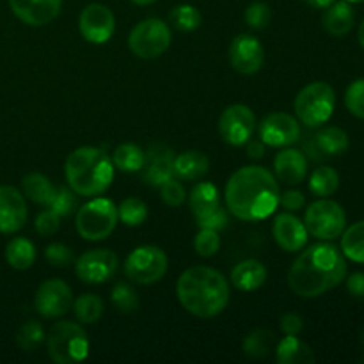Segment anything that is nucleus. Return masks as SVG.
I'll return each mask as SVG.
<instances>
[{
  "label": "nucleus",
  "mask_w": 364,
  "mask_h": 364,
  "mask_svg": "<svg viewBox=\"0 0 364 364\" xmlns=\"http://www.w3.org/2000/svg\"><path fill=\"white\" fill-rule=\"evenodd\" d=\"M279 183L270 171L245 166L235 171L226 185V208L237 219L255 223L272 215L279 206Z\"/></svg>",
  "instance_id": "1"
},
{
  "label": "nucleus",
  "mask_w": 364,
  "mask_h": 364,
  "mask_svg": "<svg viewBox=\"0 0 364 364\" xmlns=\"http://www.w3.org/2000/svg\"><path fill=\"white\" fill-rule=\"evenodd\" d=\"M347 276V262L336 245L315 244L299 255L288 272V284L299 297L313 299L336 288Z\"/></svg>",
  "instance_id": "2"
},
{
  "label": "nucleus",
  "mask_w": 364,
  "mask_h": 364,
  "mask_svg": "<svg viewBox=\"0 0 364 364\" xmlns=\"http://www.w3.org/2000/svg\"><path fill=\"white\" fill-rule=\"evenodd\" d=\"M176 297L191 315L213 318L220 315L230 302V284L226 277L212 267H191L178 277Z\"/></svg>",
  "instance_id": "3"
},
{
  "label": "nucleus",
  "mask_w": 364,
  "mask_h": 364,
  "mask_svg": "<svg viewBox=\"0 0 364 364\" xmlns=\"http://www.w3.org/2000/svg\"><path fill=\"white\" fill-rule=\"evenodd\" d=\"M68 185L84 198H96L107 192L114 180V164L105 151L92 146H82L71 151L64 166Z\"/></svg>",
  "instance_id": "4"
},
{
  "label": "nucleus",
  "mask_w": 364,
  "mask_h": 364,
  "mask_svg": "<svg viewBox=\"0 0 364 364\" xmlns=\"http://www.w3.org/2000/svg\"><path fill=\"white\" fill-rule=\"evenodd\" d=\"M50 359L57 364L82 363L89 354V340L80 323L63 322L53 323L45 338Z\"/></svg>",
  "instance_id": "5"
},
{
  "label": "nucleus",
  "mask_w": 364,
  "mask_h": 364,
  "mask_svg": "<svg viewBox=\"0 0 364 364\" xmlns=\"http://www.w3.org/2000/svg\"><path fill=\"white\" fill-rule=\"evenodd\" d=\"M294 105L297 119L301 123L309 128H318L333 116L336 95H334V89L326 82H313L299 91Z\"/></svg>",
  "instance_id": "6"
},
{
  "label": "nucleus",
  "mask_w": 364,
  "mask_h": 364,
  "mask_svg": "<svg viewBox=\"0 0 364 364\" xmlns=\"http://www.w3.org/2000/svg\"><path fill=\"white\" fill-rule=\"evenodd\" d=\"M117 206L107 198H95L77 212L78 235L89 242L105 240L117 224Z\"/></svg>",
  "instance_id": "7"
},
{
  "label": "nucleus",
  "mask_w": 364,
  "mask_h": 364,
  "mask_svg": "<svg viewBox=\"0 0 364 364\" xmlns=\"http://www.w3.org/2000/svg\"><path fill=\"white\" fill-rule=\"evenodd\" d=\"M169 269L167 255L156 245H141L128 255L124 262V276L137 284H155Z\"/></svg>",
  "instance_id": "8"
},
{
  "label": "nucleus",
  "mask_w": 364,
  "mask_h": 364,
  "mask_svg": "<svg viewBox=\"0 0 364 364\" xmlns=\"http://www.w3.org/2000/svg\"><path fill=\"white\" fill-rule=\"evenodd\" d=\"M304 226L308 233L318 240H334L345 231L347 215L340 203L322 198L306 210Z\"/></svg>",
  "instance_id": "9"
},
{
  "label": "nucleus",
  "mask_w": 364,
  "mask_h": 364,
  "mask_svg": "<svg viewBox=\"0 0 364 364\" xmlns=\"http://www.w3.org/2000/svg\"><path fill=\"white\" fill-rule=\"evenodd\" d=\"M171 45V28L160 18H148L132 28L128 46L141 59H156L164 55Z\"/></svg>",
  "instance_id": "10"
},
{
  "label": "nucleus",
  "mask_w": 364,
  "mask_h": 364,
  "mask_svg": "<svg viewBox=\"0 0 364 364\" xmlns=\"http://www.w3.org/2000/svg\"><path fill=\"white\" fill-rule=\"evenodd\" d=\"M256 128V116L244 103L230 105L219 119V134L230 146H244L252 137Z\"/></svg>",
  "instance_id": "11"
},
{
  "label": "nucleus",
  "mask_w": 364,
  "mask_h": 364,
  "mask_svg": "<svg viewBox=\"0 0 364 364\" xmlns=\"http://www.w3.org/2000/svg\"><path fill=\"white\" fill-rule=\"evenodd\" d=\"M119 258L109 249H91L75 263V274L87 284H102L116 274Z\"/></svg>",
  "instance_id": "12"
},
{
  "label": "nucleus",
  "mask_w": 364,
  "mask_h": 364,
  "mask_svg": "<svg viewBox=\"0 0 364 364\" xmlns=\"http://www.w3.org/2000/svg\"><path fill=\"white\" fill-rule=\"evenodd\" d=\"M71 306H73L71 288L63 279H46L36 291L34 308L45 318L64 316Z\"/></svg>",
  "instance_id": "13"
},
{
  "label": "nucleus",
  "mask_w": 364,
  "mask_h": 364,
  "mask_svg": "<svg viewBox=\"0 0 364 364\" xmlns=\"http://www.w3.org/2000/svg\"><path fill=\"white\" fill-rule=\"evenodd\" d=\"M78 31L85 41L92 45H103L112 38L116 31L114 13L103 4H89L78 18Z\"/></svg>",
  "instance_id": "14"
},
{
  "label": "nucleus",
  "mask_w": 364,
  "mask_h": 364,
  "mask_svg": "<svg viewBox=\"0 0 364 364\" xmlns=\"http://www.w3.org/2000/svg\"><path fill=\"white\" fill-rule=\"evenodd\" d=\"M259 137L267 146L287 148L295 144L301 137V124L297 117L287 112H274L263 117L259 123Z\"/></svg>",
  "instance_id": "15"
},
{
  "label": "nucleus",
  "mask_w": 364,
  "mask_h": 364,
  "mask_svg": "<svg viewBox=\"0 0 364 364\" xmlns=\"http://www.w3.org/2000/svg\"><path fill=\"white\" fill-rule=\"evenodd\" d=\"M230 63L240 75L258 73L265 63L263 45L249 34L237 36L230 46Z\"/></svg>",
  "instance_id": "16"
},
{
  "label": "nucleus",
  "mask_w": 364,
  "mask_h": 364,
  "mask_svg": "<svg viewBox=\"0 0 364 364\" xmlns=\"http://www.w3.org/2000/svg\"><path fill=\"white\" fill-rule=\"evenodd\" d=\"M27 223V203L16 187L0 185V233L20 231Z\"/></svg>",
  "instance_id": "17"
},
{
  "label": "nucleus",
  "mask_w": 364,
  "mask_h": 364,
  "mask_svg": "<svg viewBox=\"0 0 364 364\" xmlns=\"http://www.w3.org/2000/svg\"><path fill=\"white\" fill-rule=\"evenodd\" d=\"M142 166V180L153 187H160L174 176V151L164 144L149 146Z\"/></svg>",
  "instance_id": "18"
},
{
  "label": "nucleus",
  "mask_w": 364,
  "mask_h": 364,
  "mask_svg": "<svg viewBox=\"0 0 364 364\" xmlns=\"http://www.w3.org/2000/svg\"><path fill=\"white\" fill-rule=\"evenodd\" d=\"M272 235L276 244L287 252L302 251L306 247V244H308L309 237L304 223L290 212L279 213L276 217L272 226Z\"/></svg>",
  "instance_id": "19"
},
{
  "label": "nucleus",
  "mask_w": 364,
  "mask_h": 364,
  "mask_svg": "<svg viewBox=\"0 0 364 364\" xmlns=\"http://www.w3.org/2000/svg\"><path fill=\"white\" fill-rule=\"evenodd\" d=\"M9 7L23 23L43 27L59 16L63 0H9Z\"/></svg>",
  "instance_id": "20"
},
{
  "label": "nucleus",
  "mask_w": 364,
  "mask_h": 364,
  "mask_svg": "<svg viewBox=\"0 0 364 364\" xmlns=\"http://www.w3.org/2000/svg\"><path fill=\"white\" fill-rule=\"evenodd\" d=\"M274 173L277 180L287 185L302 183L308 176V159L299 149H283L274 159Z\"/></svg>",
  "instance_id": "21"
},
{
  "label": "nucleus",
  "mask_w": 364,
  "mask_h": 364,
  "mask_svg": "<svg viewBox=\"0 0 364 364\" xmlns=\"http://www.w3.org/2000/svg\"><path fill=\"white\" fill-rule=\"evenodd\" d=\"M311 141L308 142L309 148L316 149L315 159H322V156H334L341 155L348 149V135L347 132L341 130L338 127H327L323 130L316 132L311 135Z\"/></svg>",
  "instance_id": "22"
},
{
  "label": "nucleus",
  "mask_w": 364,
  "mask_h": 364,
  "mask_svg": "<svg viewBox=\"0 0 364 364\" xmlns=\"http://www.w3.org/2000/svg\"><path fill=\"white\" fill-rule=\"evenodd\" d=\"M323 28L334 38H343L345 34L354 27V9L347 0H334L331 6L326 7V13L322 16Z\"/></svg>",
  "instance_id": "23"
},
{
  "label": "nucleus",
  "mask_w": 364,
  "mask_h": 364,
  "mask_svg": "<svg viewBox=\"0 0 364 364\" xmlns=\"http://www.w3.org/2000/svg\"><path fill=\"white\" fill-rule=\"evenodd\" d=\"M267 281V269L258 259H244L231 270V283L240 291H255Z\"/></svg>",
  "instance_id": "24"
},
{
  "label": "nucleus",
  "mask_w": 364,
  "mask_h": 364,
  "mask_svg": "<svg viewBox=\"0 0 364 364\" xmlns=\"http://www.w3.org/2000/svg\"><path fill=\"white\" fill-rule=\"evenodd\" d=\"M210 171V160L205 153L196 151H185L181 155L174 156V176L180 180H199L205 176Z\"/></svg>",
  "instance_id": "25"
},
{
  "label": "nucleus",
  "mask_w": 364,
  "mask_h": 364,
  "mask_svg": "<svg viewBox=\"0 0 364 364\" xmlns=\"http://www.w3.org/2000/svg\"><path fill=\"white\" fill-rule=\"evenodd\" d=\"M276 361L279 364H313L315 354L297 336H284L277 343Z\"/></svg>",
  "instance_id": "26"
},
{
  "label": "nucleus",
  "mask_w": 364,
  "mask_h": 364,
  "mask_svg": "<svg viewBox=\"0 0 364 364\" xmlns=\"http://www.w3.org/2000/svg\"><path fill=\"white\" fill-rule=\"evenodd\" d=\"M21 188H23V194L27 196L31 201H34L36 205L48 206L57 187L45 176V174L31 173L21 180Z\"/></svg>",
  "instance_id": "27"
},
{
  "label": "nucleus",
  "mask_w": 364,
  "mask_h": 364,
  "mask_svg": "<svg viewBox=\"0 0 364 364\" xmlns=\"http://www.w3.org/2000/svg\"><path fill=\"white\" fill-rule=\"evenodd\" d=\"M6 259L13 269L27 270L36 262V247L28 238L16 237L6 245Z\"/></svg>",
  "instance_id": "28"
},
{
  "label": "nucleus",
  "mask_w": 364,
  "mask_h": 364,
  "mask_svg": "<svg viewBox=\"0 0 364 364\" xmlns=\"http://www.w3.org/2000/svg\"><path fill=\"white\" fill-rule=\"evenodd\" d=\"M188 205H191L192 213H194L196 217L203 215V213L210 212V210L220 205L219 191H217L215 185L210 183V181H201V183H198L191 191Z\"/></svg>",
  "instance_id": "29"
},
{
  "label": "nucleus",
  "mask_w": 364,
  "mask_h": 364,
  "mask_svg": "<svg viewBox=\"0 0 364 364\" xmlns=\"http://www.w3.org/2000/svg\"><path fill=\"white\" fill-rule=\"evenodd\" d=\"M144 159L146 153L137 144H132V142L119 144L112 153L114 167L124 171V173H137V171H141L142 166H144Z\"/></svg>",
  "instance_id": "30"
},
{
  "label": "nucleus",
  "mask_w": 364,
  "mask_h": 364,
  "mask_svg": "<svg viewBox=\"0 0 364 364\" xmlns=\"http://www.w3.org/2000/svg\"><path fill=\"white\" fill-rule=\"evenodd\" d=\"M340 187V174L329 166H320L309 176V191L316 198H329Z\"/></svg>",
  "instance_id": "31"
},
{
  "label": "nucleus",
  "mask_w": 364,
  "mask_h": 364,
  "mask_svg": "<svg viewBox=\"0 0 364 364\" xmlns=\"http://www.w3.org/2000/svg\"><path fill=\"white\" fill-rule=\"evenodd\" d=\"M341 252L352 262L364 263V220L352 224L341 233Z\"/></svg>",
  "instance_id": "32"
},
{
  "label": "nucleus",
  "mask_w": 364,
  "mask_h": 364,
  "mask_svg": "<svg viewBox=\"0 0 364 364\" xmlns=\"http://www.w3.org/2000/svg\"><path fill=\"white\" fill-rule=\"evenodd\" d=\"M274 343H276V336L272 331L267 329H256L251 334H247L244 340V354L251 359H263L272 352Z\"/></svg>",
  "instance_id": "33"
},
{
  "label": "nucleus",
  "mask_w": 364,
  "mask_h": 364,
  "mask_svg": "<svg viewBox=\"0 0 364 364\" xmlns=\"http://www.w3.org/2000/svg\"><path fill=\"white\" fill-rule=\"evenodd\" d=\"M75 316L80 323H96L103 315V301L98 295L85 294L73 301Z\"/></svg>",
  "instance_id": "34"
},
{
  "label": "nucleus",
  "mask_w": 364,
  "mask_h": 364,
  "mask_svg": "<svg viewBox=\"0 0 364 364\" xmlns=\"http://www.w3.org/2000/svg\"><path fill=\"white\" fill-rule=\"evenodd\" d=\"M117 219L124 224V226H141L146 219H148V206L144 201L139 198H127L119 203L117 206Z\"/></svg>",
  "instance_id": "35"
},
{
  "label": "nucleus",
  "mask_w": 364,
  "mask_h": 364,
  "mask_svg": "<svg viewBox=\"0 0 364 364\" xmlns=\"http://www.w3.org/2000/svg\"><path fill=\"white\" fill-rule=\"evenodd\" d=\"M169 21L176 31L192 32L196 28H199L203 18L201 13L194 6H191V4H181V6H176L171 11Z\"/></svg>",
  "instance_id": "36"
},
{
  "label": "nucleus",
  "mask_w": 364,
  "mask_h": 364,
  "mask_svg": "<svg viewBox=\"0 0 364 364\" xmlns=\"http://www.w3.org/2000/svg\"><path fill=\"white\" fill-rule=\"evenodd\" d=\"M45 338L46 336L41 323L36 322V320H28L27 323H23V326L18 329L16 343L23 352H34L38 350L39 345L45 341Z\"/></svg>",
  "instance_id": "37"
},
{
  "label": "nucleus",
  "mask_w": 364,
  "mask_h": 364,
  "mask_svg": "<svg viewBox=\"0 0 364 364\" xmlns=\"http://www.w3.org/2000/svg\"><path fill=\"white\" fill-rule=\"evenodd\" d=\"M112 302L121 313H132L139 308V295L130 284L117 283L112 288Z\"/></svg>",
  "instance_id": "38"
},
{
  "label": "nucleus",
  "mask_w": 364,
  "mask_h": 364,
  "mask_svg": "<svg viewBox=\"0 0 364 364\" xmlns=\"http://www.w3.org/2000/svg\"><path fill=\"white\" fill-rule=\"evenodd\" d=\"M194 249L199 256H203V258L215 256L220 249L219 231L201 228V231H199L194 238Z\"/></svg>",
  "instance_id": "39"
},
{
  "label": "nucleus",
  "mask_w": 364,
  "mask_h": 364,
  "mask_svg": "<svg viewBox=\"0 0 364 364\" xmlns=\"http://www.w3.org/2000/svg\"><path fill=\"white\" fill-rule=\"evenodd\" d=\"M48 208H52L53 212L59 213L60 217L71 215L77 208V196L71 188L68 187H57L53 192V198L50 201Z\"/></svg>",
  "instance_id": "40"
},
{
  "label": "nucleus",
  "mask_w": 364,
  "mask_h": 364,
  "mask_svg": "<svg viewBox=\"0 0 364 364\" xmlns=\"http://www.w3.org/2000/svg\"><path fill=\"white\" fill-rule=\"evenodd\" d=\"M345 105L352 116L364 119V78H358L345 92Z\"/></svg>",
  "instance_id": "41"
},
{
  "label": "nucleus",
  "mask_w": 364,
  "mask_h": 364,
  "mask_svg": "<svg viewBox=\"0 0 364 364\" xmlns=\"http://www.w3.org/2000/svg\"><path fill=\"white\" fill-rule=\"evenodd\" d=\"M270 20H272V11L265 2H252L251 6L245 9V21L251 28H265L269 27Z\"/></svg>",
  "instance_id": "42"
},
{
  "label": "nucleus",
  "mask_w": 364,
  "mask_h": 364,
  "mask_svg": "<svg viewBox=\"0 0 364 364\" xmlns=\"http://www.w3.org/2000/svg\"><path fill=\"white\" fill-rule=\"evenodd\" d=\"M160 198L171 208H178L185 201V188L178 180L171 178L166 183L160 185Z\"/></svg>",
  "instance_id": "43"
},
{
  "label": "nucleus",
  "mask_w": 364,
  "mask_h": 364,
  "mask_svg": "<svg viewBox=\"0 0 364 364\" xmlns=\"http://www.w3.org/2000/svg\"><path fill=\"white\" fill-rule=\"evenodd\" d=\"M196 219H198V226L205 228V230L220 231L228 226V212L223 205L215 206L203 215H198Z\"/></svg>",
  "instance_id": "44"
},
{
  "label": "nucleus",
  "mask_w": 364,
  "mask_h": 364,
  "mask_svg": "<svg viewBox=\"0 0 364 364\" xmlns=\"http://www.w3.org/2000/svg\"><path fill=\"white\" fill-rule=\"evenodd\" d=\"M45 258L55 269H64L73 262V251L64 244H50L45 249Z\"/></svg>",
  "instance_id": "45"
},
{
  "label": "nucleus",
  "mask_w": 364,
  "mask_h": 364,
  "mask_svg": "<svg viewBox=\"0 0 364 364\" xmlns=\"http://www.w3.org/2000/svg\"><path fill=\"white\" fill-rule=\"evenodd\" d=\"M34 228L41 237H52L53 233H57L60 228V215L53 212L52 208L45 210V212L39 213L34 220Z\"/></svg>",
  "instance_id": "46"
},
{
  "label": "nucleus",
  "mask_w": 364,
  "mask_h": 364,
  "mask_svg": "<svg viewBox=\"0 0 364 364\" xmlns=\"http://www.w3.org/2000/svg\"><path fill=\"white\" fill-rule=\"evenodd\" d=\"M279 205L283 206L287 212H297V210L304 208L306 198L302 192L299 191H287L283 196H279Z\"/></svg>",
  "instance_id": "47"
},
{
  "label": "nucleus",
  "mask_w": 364,
  "mask_h": 364,
  "mask_svg": "<svg viewBox=\"0 0 364 364\" xmlns=\"http://www.w3.org/2000/svg\"><path fill=\"white\" fill-rule=\"evenodd\" d=\"M279 326L281 331H283L287 336H299L302 327H304V322H302V318L297 313H284V315L281 316Z\"/></svg>",
  "instance_id": "48"
},
{
  "label": "nucleus",
  "mask_w": 364,
  "mask_h": 364,
  "mask_svg": "<svg viewBox=\"0 0 364 364\" xmlns=\"http://www.w3.org/2000/svg\"><path fill=\"white\" fill-rule=\"evenodd\" d=\"M347 288L354 297L364 299V272L352 274L347 279Z\"/></svg>",
  "instance_id": "49"
},
{
  "label": "nucleus",
  "mask_w": 364,
  "mask_h": 364,
  "mask_svg": "<svg viewBox=\"0 0 364 364\" xmlns=\"http://www.w3.org/2000/svg\"><path fill=\"white\" fill-rule=\"evenodd\" d=\"M245 144H247V156L249 159H252V160H258V159H262L263 155H265V142L263 141H256V139H249L247 142H245Z\"/></svg>",
  "instance_id": "50"
},
{
  "label": "nucleus",
  "mask_w": 364,
  "mask_h": 364,
  "mask_svg": "<svg viewBox=\"0 0 364 364\" xmlns=\"http://www.w3.org/2000/svg\"><path fill=\"white\" fill-rule=\"evenodd\" d=\"M308 6L315 7V9H326L327 6H331V4L334 2V0H304Z\"/></svg>",
  "instance_id": "51"
},
{
  "label": "nucleus",
  "mask_w": 364,
  "mask_h": 364,
  "mask_svg": "<svg viewBox=\"0 0 364 364\" xmlns=\"http://www.w3.org/2000/svg\"><path fill=\"white\" fill-rule=\"evenodd\" d=\"M358 39H359V45H361V46H363V48H364V20H363V23H361V25H359Z\"/></svg>",
  "instance_id": "52"
},
{
  "label": "nucleus",
  "mask_w": 364,
  "mask_h": 364,
  "mask_svg": "<svg viewBox=\"0 0 364 364\" xmlns=\"http://www.w3.org/2000/svg\"><path fill=\"white\" fill-rule=\"evenodd\" d=\"M134 4H137V6H151L153 2H156V0H132Z\"/></svg>",
  "instance_id": "53"
},
{
  "label": "nucleus",
  "mask_w": 364,
  "mask_h": 364,
  "mask_svg": "<svg viewBox=\"0 0 364 364\" xmlns=\"http://www.w3.org/2000/svg\"><path fill=\"white\" fill-rule=\"evenodd\" d=\"M347 2H352V4H354V2H364V0H347Z\"/></svg>",
  "instance_id": "54"
},
{
  "label": "nucleus",
  "mask_w": 364,
  "mask_h": 364,
  "mask_svg": "<svg viewBox=\"0 0 364 364\" xmlns=\"http://www.w3.org/2000/svg\"><path fill=\"white\" fill-rule=\"evenodd\" d=\"M363 345H364V333H363Z\"/></svg>",
  "instance_id": "55"
}]
</instances>
